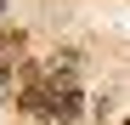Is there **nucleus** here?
Returning <instances> with one entry per match:
<instances>
[{"label":"nucleus","instance_id":"f03ea898","mask_svg":"<svg viewBox=\"0 0 130 125\" xmlns=\"http://www.w3.org/2000/svg\"><path fill=\"white\" fill-rule=\"evenodd\" d=\"M0 11H6V0H0Z\"/></svg>","mask_w":130,"mask_h":125},{"label":"nucleus","instance_id":"f257e3e1","mask_svg":"<svg viewBox=\"0 0 130 125\" xmlns=\"http://www.w3.org/2000/svg\"><path fill=\"white\" fill-rule=\"evenodd\" d=\"M119 125H130V114H124V119H119Z\"/></svg>","mask_w":130,"mask_h":125}]
</instances>
